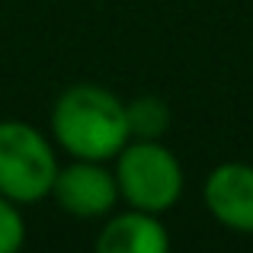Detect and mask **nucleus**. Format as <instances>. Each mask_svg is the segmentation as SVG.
<instances>
[{
	"label": "nucleus",
	"mask_w": 253,
	"mask_h": 253,
	"mask_svg": "<svg viewBox=\"0 0 253 253\" xmlns=\"http://www.w3.org/2000/svg\"><path fill=\"white\" fill-rule=\"evenodd\" d=\"M51 135L68 157L116 161L131 141L125 99L99 84H74L51 106Z\"/></svg>",
	"instance_id": "nucleus-1"
},
{
	"label": "nucleus",
	"mask_w": 253,
	"mask_h": 253,
	"mask_svg": "<svg viewBox=\"0 0 253 253\" xmlns=\"http://www.w3.org/2000/svg\"><path fill=\"white\" fill-rule=\"evenodd\" d=\"M112 173L119 183V199L128 209L154 215L170 211L186 189L183 164L161 138H131L116 154Z\"/></svg>",
	"instance_id": "nucleus-2"
},
{
	"label": "nucleus",
	"mask_w": 253,
	"mask_h": 253,
	"mask_svg": "<svg viewBox=\"0 0 253 253\" xmlns=\"http://www.w3.org/2000/svg\"><path fill=\"white\" fill-rule=\"evenodd\" d=\"M55 144L23 119L0 122V196L16 205H36L51 196L58 176Z\"/></svg>",
	"instance_id": "nucleus-3"
},
{
	"label": "nucleus",
	"mask_w": 253,
	"mask_h": 253,
	"mask_svg": "<svg viewBox=\"0 0 253 253\" xmlns=\"http://www.w3.org/2000/svg\"><path fill=\"white\" fill-rule=\"evenodd\" d=\"M51 196L61 211L86 221L106 218L122 202L116 173L106 167V161H77V157H71L68 167H58Z\"/></svg>",
	"instance_id": "nucleus-4"
},
{
	"label": "nucleus",
	"mask_w": 253,
	"mask_h": 253,
	"mask_svg": "<svg viewBox=\"0 0 253 253\" xmlns=\"http://www.w3.org/2000/svg\"><path fill=\"white\" fill-rule=\"evenodd\" d=\"M202 202L221 228L253 234V164H218L202 183Z\"/></svg>",
	"instance_id": "nucleus-5"
},
{
	"label": "nucleus",
	"mask_w": 253,
	"mask_h": 253,
	"mask_svg": "<svg viewBox=\"0 0 253 253\" xmlns=\"http://www.w3.org/2000/svg\"><path fill=\"white\" fill-rule=\"evenodd\" d=\"M99 253H167L170 234L164 228L161 215L141 209H125L119 215H106L103 228L96 234Z\"/></svg>",
	"instance_id": "nucleus-6"
},
{
	"label": "nucleus",
	"mask_w": 253,
	"mask_h": 253,
	"mask_svg": "<svg viewBox=\"0 0 253 253\" xmlns=\"http://www.w3.org/2000/svg\"><path fill=\"white\" fill-rule=\"evenodd\" d=\"M131 138H164L170 128V106L161 96H138L125 103Z\"/></svg>",
	"instance_id": "nucleus-7"
},
{
	"label": "nucleus",
	"mask_w": 253,
	"mask_h": 253,
	"mask_svg": "<svg viewBox=\"0 0 253 253\" xmlns=\"http://www.w3.org/2000/svg\"><path fill=\"white\" fill-rule=\"evenodd\" d=\"M19 209L23 205L0 196V253H16L26 241V221Z\"/></svg>",
	"instance_id": "nucleus-8"
}]
</instances>
